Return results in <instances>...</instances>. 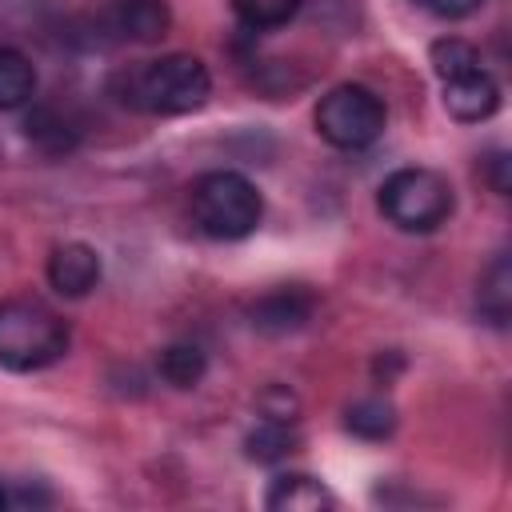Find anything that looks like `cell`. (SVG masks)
Returning a JSON list of instances; mask_svg holds the SVG:
<instances>
[{"instance_id":"obj_1","label":"cell","mask_w":512,"mask_h":512,"mask_svg":"<svg viewBox=\"0 0 512 512\" xmlns=\"http://www.w3.org/2000/svg\"><path fill=\"white\" fill-rule=\"evenodd\" d=\"M212 96V76L200 56L192 52H168L160 60H148L124 76V104L152 112V116H188L204 108Z\"/></svg>"},{"instance_id":"obj_2","label":"cell","mask_w":512,"mask_h":512,"mask_svg":"<svg viewBox=\"0 0 512 512\" xmlns=\"http://www.w3.org/2000/svg\"><path fill=\"white\" fill-rule=\"evenodd\" d=\"M68 352V324L32 296L0 300V368L40 372Z\"/></svg>"},{"instance_id":"obj_3","label":"cell","mask_w":512,"mask_h":512,"mask_svg":"<svg viewBox=\"0 0 512 512\" xmlns=\"http://www.w3.org/2000/svg\"><path fill=\"white\" fill-rule=\"evenodd\" d=\"M188 204H192L196 228L212 240H244L256 232V224L264 216V200H260L256 184L232 168L204 172L192 184Z\"/></svg>"},{"instance_id":"obj_4","label":"cell","mask_w":512,"mask_h":512,"mask_svg":"<svg viewBox=\"0 0 512 512\" xmlns=\"http://www.w3.org/2000/svg\"><path fill=\"white\" fill-rule=\"evenodd\" d=\"M376 208L400 232H436L448 224L456 196L436 168H400L380 184Z\"/></svg>"},{"instance_id":"obj_5","label":"cell","mask_w":512,"mask_h":512,"mask_svg":"<svg viewBox=\"0 0 512 512\" xmlns=\"http://www.w3.org/2000/svg\"><path fill=\"white\" fill-rule=\"evenodd\" d=\"M312 120H316L320 140H328L340 152H360L380 140V132L388 124V108L364 84H336L320 96Z\"/></svg>"},{"instance_id":"obj_6","label":"cell","mask_w":512,"mask_h":512,"mask_svg":"<svg viewBox=\"0 0 512 512\" xmlns=\"http://www.w3.org/2000/svg\"><path fill=\"white\" fill-rule=\"evenodd\" d=\"M316 312V296L300 284H280L272 292H264L260 300H252L248 308V324L264 336H288L300 332Z\"/></svg>"},{"instance_id":"obj_7","label":"cell","mask_w":512,"mask_h":512,"mask_svg":"<svg viewBox=\"0 0 512 512\" xmlns=\"http://www.w3.org/2000/svg\"><path fill=\"white\" fill-rule=\"evenodd\" d=\"M440 84H444V108H448V116H456L464 124H480V120H488L500 108V84L488 76L484 64L464 68V72H456V76H448Z\"/></svg>"},{"instance_id":"obj_8","label":"cell","mask_w":512,"mask_h":512,"mask_svg":"<svg viewBox=\"0 0 512 512\" xmlns=\"http://www.w3.org/2000/svg\"><path fill=\"white\" fill-rule=\"evenodd\" d=\"M48 284L60 296H68V300L88 296L100 284V256H96V248L84 244V240L56 244L52 256H48Z\"/></svg>"},{"instance_id":"obj_9","label":"cell","mask_w":512,"mask_h":512,"mask_svg":"<svg viewBox=\"0 0 512 512\" xmlns=\"http://www.w3.org/2000/svg\"><path fill=\"white\" fill-rule=\"evenodd\" d=\"M172 16L164 0H116L104 16V28L116 40H132V44H152L168 32Z\"/></svg>"},{"instance_id":"obj_10","label":"cell","mask_w":512,"mask_h":512,"mask_svg":"<svg viewBox=\"0 0 512 512\" xmlns=\"http://www.w3.org/2000/svg\"><path fill=\"white\" fill-rule=\"evenodd\" d=\"M264 508H272V512H320V508H336V496L308 472H284L264 492Z\"/></svg>"},{"instance_id":"obj_11","label":"cell","mask_w":512,"mask_h":512,"mask_svg":"<svg viewBox=\"0 0 512 512\" xmlns=\"http://www.w3.org/2000/svg\"><path fill=\"white\" fill-rule=\"evenodd\" d=\"M476 308L492 328L508 324V316H512V264H508L504 252L488 264V272L480 280V292H476Z\"/></svg>"},{"instance_id":"obj_12","label":"cell","mask_w":512,"mask_h":512,"mask_svg":"<svg viewBox=\"0 0 512 512\" xmlns=\"http://www.w3.org/2000/svg\"><path fill=\"white\" fill-rule=\"evenodd\" d=\"M296 444L300 440H296L292 420H272V416H260L256 428L244 436V452L256 464H280V460H288L296 452Z\"/></svg>"},{"instance_id":"obj_13","label":"cell","mask_w":512,"mask_h":512,"mask_svg":"<svg viewBox=\"0 0 512 512\" xmlns=\"http://www.w3.org/2000/svg\"><path fill=\"white\" fill-rule=\"evenodd\" d=\"M36 96V68L20 48H0V112L24 108Z\"/></svg>"},{"instance_id":"obj_14","label":"cell","mask_w":512,"mask_h":512,"mask_svg":"<svg viewBox=\"0 0 512 512\" xmlns=\"http://www.w3.org/2000/svg\"><path fill=\"white\" fill-rule=\"evenodd\" d=\"M344 428L360 440H388L396 432V408L384 396H360L344 408Z\"/></svg>"},{"instance_id":"obj_15","label":"cell","mask_w":512,"mask_h":512,"mask_svg":"<svg viewBox=\"0 0 512 512\" xmlns=\"http://www.w3.org/2000/svg\"><path fill=\"white\" fill-rule=\"evenodd\" d=\"M204 372H208V356H204L200 344H184L180 340V344H168L160 352V376L172 388H196L204 380Z\"/></svg>"},{"instance_id":"obj_16","label":"cell","mask_w":512,"mask_h":512,"mask_svg":"<svg viewBox=\"0 0 512 512\" xmlns=\"http://www.w3.org/2000/svg\"><path fill=\"white\" fill-rule=\"evenodd\" d=\"M24 132L28 140H36L44 152H68L76 144V128L68 124V116H60L56 108H36L28 120H24Z\"/></svg>"},{"instance_id":"obj_17","label":"cell","mask_w":512,"mask_h":512,"mask_svg":"<svg viewBox=\"0 0 512 512\" xmlns=\"http://www.w3.org/2000/svg\"><path fill=\"white\" fill-rule=\"evenodd\" d=\"M300 4H304V0H232V12L240 16L244 28L264 32V28L288 24V20L300 12Z\"/></svg>"},{"instance_id":"obj_18","label":"cell","mask_w":512,"mask_h":512,"mask_svg":"<svg viewBox=\"0 0 512 512\" xmlns=\"http://www.w3.org/2000/svg\"><path fill=\"white\" fill-rule=\"evenodd\" d=\"M428 60H432V72H436L440 80H448V76H456V72H464V68L484 64L480 52H476V44H468V40H460V36H440V40H432Z\"/></svg>"},{"instance_id":"obj_19","label":"cell","mask_w":512,"mask_h":512,"mask_svg":"<svg viewBox=\"0 0 512 512\" xmlns=\"http://www.w3.org/2000/svg\"><path fill=\"white\" fill-rule=\"evenodd\" d=\"M260 416H272V420H296V400L288 388L272 384L264 396H260Z\"/></svg>"},{"instance_id":"obj_20","label":"cell","mask_w":512,"mask_h":512,"mask_svg":"<svg viewBox=\"0 0 512 512\" xmlns=\"http://www.w3.org/2000/svg\"><path fill=\"white\" fill-rule=\"evenodd\" d=\"M424 12L440 16V20H460V16H472L484 0H416Z\"/></svg>"},{"instance_id":"obj_21","label":"cell","mask_w":512,"mask_h":512,"mask_svg":"<svg viewBox=\"0 0 512 512\" xmlns=\"http://www.w3.org/2000/svg\"><path fill=\"white\" fill-rule=\"evenodd\" d=\"M484 176H488L492 192L508 196V156H504V152H492V156L484 160Z\"/></svg>"},{"instance_id":"obj_22","label":"cell","mask_w":512,"mask_h":512,"mask_svg":"<svg viewBox=\"0 0 512 512\" xmlns=\"http://www.w3.org/2000/svg\"><path fill=\"white\" fill-rule=\"evenodd\" d=\"M0 508H8V488L0 484Z\"/></svg>"}]
</instances>
